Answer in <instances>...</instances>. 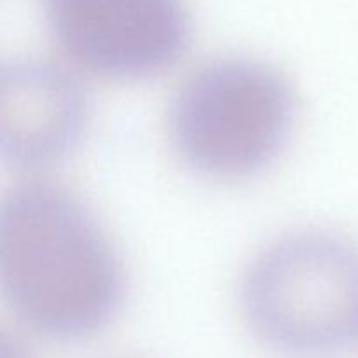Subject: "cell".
I'll return each mask as SVG.
<instances>
[{
    "label": "cell",
    "instance_id": "1",
    "mask_svg": "<svg viewBox=\"0 0 358 358\" xmlns=\"http://www.w3.org/2000/svg\"><path fill=\"white\" fill-rule=\"evenodd\" d=\"M2 275L27 322L77 336L107 320L119 294L110 243L80 203L28 185L3 210Z\"/></svg>",
    "mask_w": 358,
    "mask_h": 358
},
{
    "label": "cell",
    "instance_id": "2",
    "mask_svg": "<svg viewBox=\"0 0 358 358\" xmlns=\"http://www.w3.org/2000/svg\"><path fill=\"white\" fill-rule=\"evenodd\" d=\"M247 318L269 345L322 353L358 336V243L301 233L261 255L243 290Z\"/></svg>",
    "mask_w": 358,
    "mask_h": 358
},
{
    "label": "cell",
    "instance_id": "3",
    "mask_svg": "<svg viewBox=\"0 0 358 358\" xmlns=\"http://www.w3.org/2000/svg\"><path fill=\"white\" fill-rule=\"evenodd\" d=\"M290 115L292 100L278 73L247 59H222L180 87L171 108V138L194 170L245 177L275 156Z\"/></svg>",
    "mask_w": 358,
    "mask_h": 358
},
{
    "label": "cell",
    "instance_id": "4",
    "mask_svg": "<svg viewBox=\"0 0 358 358\" xmlns=\"http://www.w3.org/2000/svg\"><path fill=\"white\" fill-rule=\"evenodd\" d=\"M66 55L110 76L150 72L177 55L187 20L180 0H44Z\"/></svg>",
    "mask_w": 358,
    "mask_h": 358
},
{
    "label": "cell",
    "instance_id": "5",
    "mask_svg": "<svg viewBox=\"0 0 358 358\" xmlns=\"http://www.w3.org/2000/svg\"><path fill=\"white\" fill-rule=\"evenodd\" d=\"M83 124V100L69 73L49 63L3 72L2 140L16 159L44 163L65 152Z\"/></svg>",
    "mask_w": 358,
    "mask_h": 358
}]
</instances>
